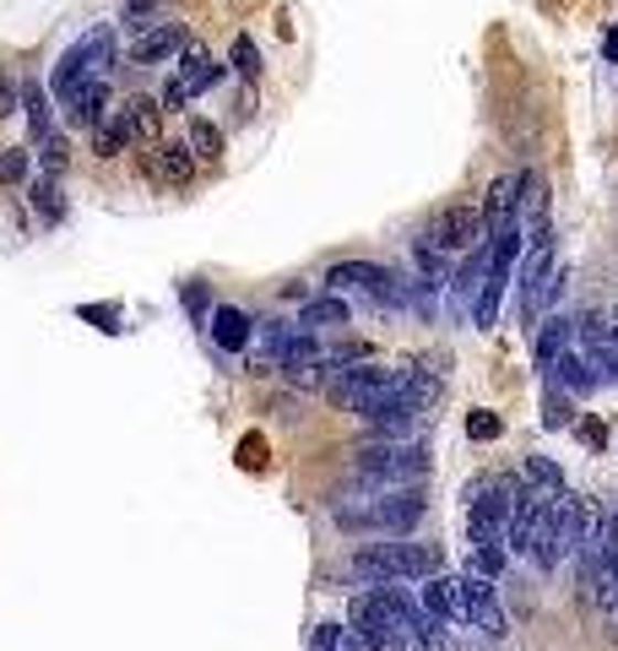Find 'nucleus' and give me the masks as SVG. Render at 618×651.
I'll use <instances>...</instances> for the list:
<instances>
[{
  "label": "nucleus",
  "instance_id": "1",
  "mask_svg": "<svg viewBox=\"0 0 618 651\" xmlns=\"http://www.w3.org/2000/svg\"><path fill=\"white\" fill-rule=\"evenodd\" d=\"M348 630L434 651V647H445V630H450V625L429 619L424 602H418V591H407V586H370V591H359V597L348 602Z\"/></svg>",
  "mask_w": 618,
  "mask_h": 651
},
{
  "label": "nucleus",
  "instance_id": "2",
  "mask_svg": "<svg viewBox=\"0 0 618 651\" xmlns=\"http://www.w3.org/2000/svg\"><path fill=\"white\" fill-rule=\"evenodd\" d=\"M429 511V494L424 489H370L364 500H337L331 505V521L348 532V537H413V526Z\"/></svg>",
  "mask_w": 618,
  "mask_h": 651
},
{
  "label": "nucleus",
  "instance_id": "3",
  "mask_svg": "<svg viewBox=\"0 0 618 651\" xmlns=\"http://www.w3.org/2000/svg\"><path fill=\"white\" fill-rule=\"evenodd\" d=\"M434 570H445V554L434 543H407V537H385V543H364L348 559V576L370 586H402L424 581Z\"/></svg>",
  "mask_w": 618,
  "mask_h": 651
},
{
  "label": "nucleus",
  "instance_id": "4",
  "mask_svg": "<svg viewBox=\"0 0 618 651\" xmlns=\"http://www.w3.org/2000/svg\"><path fill=\"white\" fill-rule=\"evenodd\" d=\"M515 500H521V478H510V472H483V478L467 483V537H472V548H499L504 543Z\"/></svg>",
  "mask_w": 618,
  "mask_h": 651
},
{
  "label": "nucleus",
  "instance_id": "5",
  "mask_svg": "<svg viewBox=\"0 0 618 651\" xmlns=\"http://www.w3.org/2000/svg\"><path fill=\"white\" fill-rule=\"evenodd\" d=\"M120 55V44H115V28L109 22H98V28H87L71 50H65L55 71H50V98H55V109L71 104V93L76 87H87V82H98V76H109V65Z\"/></svg>",
  "mask_w": 618,
  "mask_h": 651
},
{
  "label": "nucleus",
  "instance_id": "6",
  "mask_svg": "<svg viewBox=\"0 0 618 651\" xmlns=\"http://www.w3.org/2000/svg\"><path fill=\"white\" fill-rule=\"evenodd\" d=\"M429 451L413 446V440H370L353 451V478L370 483V489H407V483H424L429 478Z\"/></svg>",
  "mask_w": 618,
  "mask_h": 651
},
{
  "label": "nucleus",
  "instance_id": "7",
  "mask_svg": "<svg viewBox=\"0 0 618 651\" xmlns=\"http://www.w3.org/2000/svg\"><path fill=\"white\" fill-rule=\"evenodd\" d=\"M326 288H331V294L359 288V294H370L380 310H407V305H413V282H407L402 271L380 266V260H337V266L326 271Z\"/></svg>",
  "mask_w": 618,
  "mask_h": 651
},
{
  "label": "nucleus",
  "instance_id": "8",
  "mask_svg": "<svg viewBox=\"0 0 618 651\" xmlns=\"http://www.w3.org/2000/svg\"><path fill=\"white\" fill-rule=\"evenodd\" d=\"M424 239H429L439 256H467V250L483 245L489 234H483V223H478L472 206H445V212H434V223L424 228Z\"/></svg>",
  "mask_w": 618,
  "mask_h": 651
},
{
  "label": "nucleus",
  "instance_id": "9",
  "mask_svg": "<svg viewBox=\"0 0 618 651\" xmlns=\"http://www.w3.org/2000/svg\"><path fill=\"white\" fill-rule=\"evenodd\" d=\"M456 581H461V613H467V625H472V630H483V636H504V608H499V581H489V576H478V570H461Z\"/></svg>",
  "mask_w": 618,
  "mask_h": 651
},
{
  "label": "nucleus",
  "instance_id": "10",
  "mask_svg": "<svg viewBox=\"0 0 618 651\" xmlns=\"http://www.w3.org/2000/svg\"><path fill=\"white\" fill-rule=\"evenodd\" d=\"M185 44H190L185 22H158V28H141V33H136V44H130V65H163V61H174Z\"/></svg>",
  "mask_w": 618,
  "mask_h": 651
},
{
  "label": "nucleus",
  "instance_id": "11",
  "mask_svg": "<svg viewBox=\"0 0 618 651\" xmlns=\"http://www.w3.org/2000/svg\"><path fill=\"white\" fill-rule=\"evenodd\" d=\"M418 602H424V613L439 619V625H467V613H461V581L445 576V570H434V576L418 581Z\"/></svg>",
  "mask_w": 618,
  "mask_h": 651
},
{
  "label": "nucleus",
  "instance_id": "12",
  "mask_svg": "<svg viewBox=\"0 0 618 651\" xmlns=\"http://www.w3.org/2000/svg\"><path fill=\"white\" fill-rule=\"evenodd\" d=\"M174 61H180L174 65V82L185 87V98H201V93H212L223 82V65L212 61V50H201V44H185Z\"/></svg>",
  "mask_w": 618,
  "mask_h": 651
},
{
  "label": "nucleus",
  "instance_id": "13",
  "mask_svg": "<svg viewBox=\"0 0 618 651\" xmlns=\"http://www.w3.org/2000/svg\"><path fill=\"white\" fill-rule=\"evenodd\" d=\"M543 386L564 391V396H586V391H597L603 381H597V370H592V359H586V353L564 348V353L554 359V370L543 375Z\"/></svg>",
  "mask_w": 618,
  "mask_h": 651
},
{
  "label": "nucleus",
  "instance_id": "14",
  "mask_svg": "<svg viewBox=\"0 0 618 651\" xmlns=\"http://www.w3.org/2000/svg\"><path fill=\"white\" fill-rule=\"evenodd\" d=\"M521 185H526V169L521 174H499L489 195H483V212H478V223H483V234H494L504 217H515L521 212Z\"/></svg>",
  "mask_w": 618,
  "mask_h": 651
},
{
  "label": "nucleus",
  "instance_id": "15",
  "mask_svg": "<svg viewBox=\"0 0 618 651\" xmlns=\"http://www.w3.org/2000/svg\"><path fill=\"white\" fill-rule=\"evenodd\" d=\"M255 316L249 310H239V305H217L212 310V342L223 348V353H245L249 342H255Z\"/></svg>",
  "mask_w": 618,
  "mask_h": 651
},
{
  "label": "nucleus",
  "instance_id": "16",
  "mask_svg": "<svg viewBox=\"0 0 618 651\" xmlns=\"http://www.w3.org/2000/svg\"><path fill=\"white\" fill-rule=\"evenodd\" d=\"M61 115H65V126L93 130L98 120H104V115H109V76H98V82L76 87V93H71V104H65Z\"/></svg>",
  "mask_w": 618,
  "mask_h": 651
},
{
  "label": "nucleus",
  "instance_id": "17",
  "mask_svg": "<svg viewBox=\"0 0 618 651\" xmlns=\"http://www.w3.org/2000/svg\"><path fill=\"white\" fill-rule=\"evenodd\" d=\"M22 109H28V136H33V147H39L44 136H55V98H50L44 82H22Z\"/></svg>",
  "mask_w": 618,
  "mask_h": 651
},
{
  "label": "nucleus",
  "instance_id": "18",
  "mask_svg": "<svg viewBox=\"0 0 618 651\" xmlns=\"http://www.w3.org/2000/svg\"><path fill=\"white\" fill-rule=\"evenodd\" d=\"M28 201H33V212H39V223H44V228H61V223H65L61 174H39V180H28Z\"/></svg>",
  "mask_w": 618,
  "mask_h": 651
},
{
  "label": "nucleus",
  "instance_id": "19",
  "mask_svg": "<svg viewBox=\"0 0 618 651\" xmlns=\"http://www.w3.org/2000/svg\"><path fill=\"white\" fill-rule=\"evenodd\" d=\"M152 163H158V174L169 180V185H190L195 180V152H190V141H158V152H152Z\"/></svg>",
  "mask_w": 618,
  "mask_h": 651
},
{
  "label": "nucleus",
  "instance_id": "20",
  "mask_svg": "<svg viewBox=\"0 0 618 651\" xmlns=\"http://www.w3.org/2000/svg\"><path fill=\"white\" fill-rule=\"evenodd\" d=\"M348 321H353V310H348L342 294H331V288L299 310V326H305V331H337V326H348Z\"/></svg>",
  "mask_w": 618,
  "mask_h": 651
},
{
  "label": "nucleus",
  "instance_id": "21",
  "mask_svg": "<svg viewBox=\"0 0 618 651\" xmlns=\"http://www.w3.org/2000/svg\"><path fill=\"white\" fill-rule=\"evenodd\" d=\"M569 342H575V321H569V316H548L543 331H537V353H532V359H537V375L554 370V359L569 348Z\"/></svg>",
  "mask_w": 618,
  "mask_h": 651
},
{
  "label": "nucleus",
  "instance_id": "22",
  "mask_svg": "<svg viewBox=\"0 0 618 651\" xmlns=\"http://www.w3.org/2000/svg\"><path fill=\"white\" fill-rule=\"evenodd\" d=\"M130 141H136V126H130V115H125V109H115L109 120H98V126H93V152H98V158H120Z\"/></svg>",
  "mask_w": 618,
  "mask_h": 651
},
{
  "label": "nucleus",
  "instance_id": "23",
  "mask_svg": "<svg viewBox=\"0 0 618 651\" xmlns=\"http://www.w3.org/2000/svg\"><path fill=\"white\" fill-rule=\"evenodd\" d=\"M33 180V147H0V191H17Z\"/></svg>",
  "mask_w": 618,
  "mask_h": 651
},
{
  "label": "nucleus",
  "instance_id": "24",
  "mask_svg": "<svg viewBox=\"0 0 618 651\" xmlns=\"http://www.w3.org/2000/svg\"><path fill=\"white\" fill-rule=\"evenodd\" d=\"M190 152H195V158H201V163H217V158H223V130L212 126V120H206V115H190Z\"/></svg>",
  "mask_w": 618,
  "mask_h": 651
},
{
  "label": "nucleus",
  "instance_id": "25",
  "mask_svg": "<svg viewBox=\"0 0 618 651\" xmlns=\"http://www.w3.org/2000/svg\"><path fill=\"white\" fill-rule=\"evenodd\" d=\"M504 288H510V277H483V288H478V299H472V321L489 326L499 321V305H504Z\"/></svg>",
  "mask_w": 618,
  "mask_h": 651
},
{
  "label": "nucleus",
  "instance_id": "26",
  "mask_svg": "<svg viewBox=\"0 0 618 651\" xmlns=\"http://www.w3.org/2000/svg\"><path fill=\"white\" fill-rule=\"evenodd\" d=\"M521 483H526V489H537V494H558V489H564V472H558L548 456H526Z\"/></svg>",
  "mask_w": 618,
  "mask_h": 651
},
{
  "label": "nucleus",
  "instance_id": "27",
  "mask_svg": "<svg viewBox=\"0 0 618 651\" xmlns=\"http://www.w3.org/2000/svg\"><path fill=\"white\" fill-rule=\"evenodd\" d=\"M228 71H239L245 82H255V76H260V50H255V39H249V33H239V39L228 44Z\"/></svg>",
  "mask_w": 618,
  "mask_h": 651
},
{
  "label": "nucleus",
  "instance_id": "28",
  "mask_svg": "<svg viewBox=\"0 0 618 651\" xmlns=\"http://www.w3.org/2000/svg\"><path fill=\"white\" fill-rule=\"evenodd\" d=\"M180 305H185V316H190V321L201 326L206 316H212V288H206L201 277H190V282H180Z\"/></svg>",
  "mask_w": 618,
  "mask_h": 651
},
{
  "label": "nucleus",
  "instance_id": "29",
  "mask_svg": "<svg viewBox=\"0 0 618 651\" xmlns=\"http://www.w3.org/2000/svg\"><path fill=\"white\" fill-rule=\"evenodd\" d=\"M125 115H130V126H136V141H141V136H152L158 115H163V104H158V98H147V93H136V98L125 104Z\"/></svg>",
  "mask_w": 618,
  "mask_h": 651
},
{
  "label": "nucleus",
  "instance_id": "30",
  "mask_svg": "<svg viewBox=\"0 0 618 651\" xmlns=\"http://www.w3.org/2000/svg\"><path fill=\"white\" fill-rule=\"evenodd\" d=\"M499 413H489V407H472L467 413V440H478V446H489V440H499Z\"/></svg>",
  "mask_w": 618,
  "mask_h": 651
},
{
  "label": "nucleus",
  "instance_id": "31",
  "mask_svg": "<svg viewBox=\"0 0 618 651\" xmlns=\"http://www.w3.org/2000/svg\"><path fill=\"white\" fill-rule=\"evenodd\" d=\"M504 565H510V548H504V543H499V548H472V570H478V576L499 581V576H504Z\"/></svg>",
  "mask_w": 618,
  "mask_h": 651
},
{
  "label": "nucleus",
  "instance_id": "32",
  "mask_svg": "<svg viewBox=\"0 0 618 651\" xmlns=\"http://www.w3.org/2000/svg\"><path fill=\"white\" fill-rule=\"evenodd\" d=\"M33 152H39L44 174H61V169H65V136H61V130H55V136H44V141L33 147Z\"/></svg>",
  "mask_w": 618,
  "mask_h": 651
},
{
  "label": "nucleus",
  "instance_id": "33",
  "mask_svg": "<svg viewBox=\"0 0 618 651\" xmlns=\"http://www.w3.org/2000/svg\"><path fill=\"white\" fill-rule=\"evenodd\" d=\"M305 651H342V625H315Z\"/></svg>",
  "mask_w": 618,
  "mask_h": 651
},
{
  "label": "nucleus",
  "instance_id": "34",
  "mask_svg": "<svg viewBox=\"0 0 618 651\" xmlns=\"http://www.w3.org/2000/svg\"><path fill=\"white\" fill-rule=\"evenodd\" d=\"M158 11V0H125V17H130V28H152L147 17Z\"/></svg>",
  "mask_w": 618,
  "mask_h": 651
},
{
  "label": "nucleus",
  "instance_id": "35",
  "mask_svg": "<svg viewBox=\"0 0 618 651\" xmlns=\"http://www.w3.org/2000/svg\"><path fill=\"white\" fill-rule=\"evenodd\" d=\"M158 104H163V109H185L190 98H185V87H180V82L169 76V82H163V98H158Z\"/></svg>",
  "mask_w": 618,
  "mask_h": 651
},
{
  "label": "nucleus",
  "instance_id": "36",
  "mask_svg": "<svg viewBox=\"0 0 618 651\" xmlns=\"http://www.w3.org/2000/svg\"><path fill=\"white\" fill-rule=\"evenodd\" d=\"M17 104H22V87H11V82L0 76V115H17Z\"/></svg>",
  "mask_w": 618,
  "mask_h": 651
},
{
  "label": "nucleus",
  "instance_id": "37",
  "mask_svg": "<svg viewBox=\"0 0 618 651\" xmlns=\"http://www.w3.org/2000/svg\"><path fill=\"white\" fill-rule=\"evenodd\" d=\"M603 55L618 65V28H608V39H603Z\"/></svg>",
  "mask_w": 618,
  "mask_h": 651
},
{
  "label": "nucleus",
  "instance_id": "38",
  "mask_svg": "<svg viewBox=\"0 0 618 651\" xmlns=\"http://www.w3.org/2000/svg\"><path fill=\"white\" fill-rule=\"evenodd\" d=\"M614 321H618V305H614Z\"/></svg>",
  "mask_w": 618,
  "mask_h": 651
}]
</instances>
